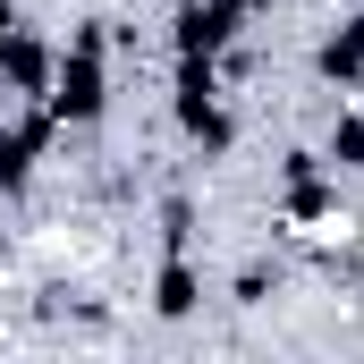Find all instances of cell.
<instances>
[{
  "mask_svg": "<svg viewBox=\"0 0 364 364\" xmlns=\"http://www.w3.org/2000/svg\"><path fill=\"white\" fill-rule=\"evenodd\" d=\"M237 0H186L178 9V51H203V60H220L229 51V34H237Z\"/></svg>",
  "mask_w": 364,
  "mask_h": 364,
  "instance_id": "cell-4",
  "label": "cell"
},
{
  "mask_svg": "<svg viewBox=\"0 0 364 364\" xmlns=\"http://www.w3.org/2000/svg\"><path fill=\"white\" fill-rule=\"evenodd\" d=\"M186 229H195V203H186V195H170V203H161V237H170V255L186 246Z\"/></svg>",
  "mask_w": 364,
  "mask_h": 364,
  "instance_id": "cell-10",
  "label": "cell"
},
{
  "mask_svg": "<svg viewBox=\"0 0 364 364\" xmlns=\"http://www.w3.org/2000/svg\"><path fill=\"white\" fill-rule=\"evenodd\" d=\"M51 68H60V60H51L34 34H17V26L0 34V85L9 93H51Z\"/></svg>",
  "mask_w": 364,
  "mask_h": 364,
  "instance_id": "cell-5",
  "label": "cell"
},
{
  "mask_svg": "<svg viewBox=\"0 0 364 364\" xmlns=\"http://www.w3.org/2000/svg\"><path fill=\"white\" fill-rule=\"evenodd\" d=\"M51 110H26L17 127H0V195H17V186L34 178V161H43V144H51Z\"/></svg>",
  "mask_w": 364,
  "mask_h": 364,
  "instance_id": "cell-3",
  "label": "cell"
},
{
  "mask_svg": "<svg viewBox=\"0 0 364 364\" xmlns=\"http://www.w3.org/2000/svg\"><path fill=\"white\" fill-rule=\"evenodd\" d=\"M178 127L203 153H229V136H237V119L220 110V68L203 51H178Z\"/></svg>",
  "mask_w": 364,
  "mask_h": 364,
  "instance_id": "cell-2",
  "label": "cell"
},
{
  "mask_svg": "<svg viewBox=\"0 0 364 364\" xmlns=\"http://www.w3.org/2000/svg\"><path fill=\"white\" fill-rule=\"evenodd\" d=\"M237 9H263V0H237Z\"/></svg>",
  "mask_w": 364,
  "mask_h": 364,
  "instance_id": "cell-12",
  "label": "cell"
},
{
  "mask_svg": "<svg viewBox=\"0 0 364 364\" xmlns=\"http://www.w3.org/2000/svg\"><path fill=\"white\" fill-rule=\"evenodd\" d=\"M9 26H17V9H9V0H0V34H9Z\"/></svg>",
  "mask_w": 364,
  "mask_h": 364,
  "instance_id": "cell-11",
  "label": "cell"
},
{
  "mask_svg": "<svg viewBox=\"0 0 364 364\" xmlns=\"http://www.w3.org/2000/svg\"><path fill=\"white\" fill-rule=\"evenodd\" d=\"M102 102H110V77H102V26H85V34L68 43V60L51 68L43 110H51V119H68V127H85V119H102Z\"/></svg>",
  "mask_w": 364,
  "mask_h": 364,
  "instance_id": "cell-1",
  "label": "cell"
},
{
  "mask_svg": "<svg viewBox=\"0 0 364 364\" xmlns=\"http://www.w3.org/2000/svg\"><path fill=\"white\" fill-rule=\"evenodd\" d=\"M288 212H305V220L331 212V186H322V161L314 153H288Z\"/></svg>",
  "mask_w": 364,
  "mask_h": 364,
  "instance_id": "cell-7",
  "label": "cell"
},
{
  "mask_svg": "<svg viewBox=\"0 0 364 364\" xmlns=\"http://www.w3.org/2000/svg\"><path fill=\"white\" fill-rule=\"evenodd\" d=\"M195 296H203V279L170 255V263H161V288H153V305H161V314H195Z\"/></svg>",
  "mask_w": 364,
  "mask_h": 364,
  "instance_id": "cell-8",
  "label": "cell"
},
{
  "mask_svg": "<svg viewBox=\"0 0 364 364\" xmlns=\"http://www.w3.org/2000/svg\"><path fill=\"white\" fill-rule=\"evenodd\" d=\"M322 77H331V85H364V17H348V26L322 43Z\"/></svg>",
  "mask_w": 364,
  "mask_h": 364,
  "instance_id": "cell-6",
  "label": "cell"
},
{
  "mask_svg": "<svg viewBox=\"0 0 364 364\" xmlns=\"http://www.w3.org/2000/svg\"><path fill=\"white\" fill-rule=\"evenodd\" d=\"M331 161L339 170H364V119H339L331 127Z\"/></svg>",
  "mask_w": 364,
  "mask_h": 364,
  "instance_id": "cell-9",
  "label": "cell"
}]
</instances>
